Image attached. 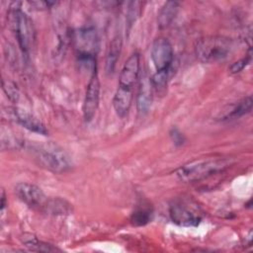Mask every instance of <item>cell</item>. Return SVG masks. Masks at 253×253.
<instances>
[{"instance_id": "1", "label": "cell", "mask_w": 253, "mask_h": 253, "mask_svg": "<svg viewBox=\"0 0 253 253\" xmlns=\"http://www.w3.org/2000/svg\"><path fill=\"white\" fill-rule=\"evenodd\" d=\"M228 159H206L185 164L175 171L176 177L184 183L200 182L229 167Z\"/></svg>"}, {"instance_id": "2", "label": "cell", "mask_w": 253, "mask_h": 253, "mask_svg": "<svg viewBox=\"0 0 253 253\" xmlns=\"http://www.w3.org/2000/svg\"><path fill=\"white\" fill-rule=\"evenodd\" d=\"M21 3H14L9 11V23L15 34L19 47L28 56L36 41V31L31 18L19 6Z\"/></svg>"}, {"instance_id": "3", "label": "cell", "mask_w": 253, "mask_h": 253, "mask_svg": "<svg viewBox=\"0 0 253 253\" xmlns=\"http://www.w3.org/2000/svg\"><path fill=\"white\" fill-rule=\"evenodd\" d=\"M231 48V40L221 36L204 37L199 39L195 44L197 58L205 63L216 62L226 58Z\"/></svg>"}, {"instance_id": "4", "label": "cell", "mask_w": 253, "mask_h": 253, "mask_svg": "<svg viewBox=\"0 0 253 253\" xmlns=\"http://www.w3.org/2000/svg\"><path fill=\"white\" fill-rule=\"evenodd\" d=\"M39 162L46 169L54 173H64L68 171L72 163L68 155L58 145L48 142L35 144L32 147Z\"/></svg>"}, {"instance_id": "5", "label": "cell", "mask_w": 253, "mask_h": 253, "mask_svg": "<svg viewBox=\"0 0 253 253\" xmlns=\"http://www.w3.org/2000/svg\"><path fill=\"white\" fill-rule=\"evenodd\" d=\"M73 40L79 62L93 71L97 68L95 56L98 48V36L96 30L92 27L82 28L75 33Z\"/></svg>"}, {"instance_id": "6", "label": "cell", "mask_w": 253, "mask_h": 253, "mask_svg": "<svg viewBox=\"0 0 253 253\" xmlns=\"http://www.w3.org/2000/svg\"><path fill=\"white\" fill-rule=\"evenodd\" d=\"M169 215L175 224L184 227L198 226L203 217L200 208L192 201L185 199H177L170 204Z\"/></svg>"}, {"instance_id": "7", "label": "cell", "mask_w": 253, "mask_h": 253, "mask_svg": "<svg viewBox=\"0 0 253 253\" xmlns=\"http://www.w3.org/2000/svg\"><path fill=\"white\" fill-rule=\"evenodd\" d=\"M15 194L29 208L45 211L49 199L37 185L30 183H19L15 187Z\"/></svg>"}, {"instance_id": "8", "label": "cell", "mask_w": 253, "mask_h": 253, "mask_svg": "<svg viewBox=\"0 0 253 253\" xmlns=\"http://www.w3.org/2000/svg\"><path fill=\"white\" fill-rule=\"evenodd\" d=\"M150 54L156 71H170L174 59V51L167 39L162 37L156 39L152 43Z\"/></svg>"}, {"instance_id": "9", "label": "cell", "mask_w": 253, "mask_h": 253, "mask_svg": "<svg viewBox=\"0 0 253 253\" xmlns=\"http://www.w3.org/2000/svg\"><path fill=\"white\" fill-rule=\"evenodd\" d=\"M100 102V80L97 73V68L92 71L83 101V118L86 123H89L95 117Z\"/></svg>"}, {"instance_id": "10", "label": "cell", "mask_w": 253, "mask_h": 253, "mask_svg": "<svg viewBox=\"0 0 253 253\" xmlns=\"http://www.w3.org/2000/svg\"><path fill=\"white\" fill-rule=\"evenodd\" d=\"M140 70V55L138 52H133L124 63L120 73L118 87L133 90Z\"/></svg>"}, {"instance_id": "11", "label": "cell", "mask_w": 253, "mask_h": 253, "mask_svg": "<svg viewBox=\"0 0 253 253\" xmlns=\"http://www.w3.org/2000/svg\"><path fill=\"white\" fill-rule=\"evenodd\" d=\"M152 88L151 78H149L146 74L141 75L136 96V110L140 116L146 115L151 107Z\"/></svg>"}, {"instance_id": "12", "label": "cell", "mask_w": 253, "mask_h": 253, "mask_svg": "<svg viewBox=\"0 0 253 253\" xmlns=\"http://www.w3.org/2000/svg\"><path fill=\"white\" fill-rule=\"evenodd\" d=\"M13 117L15 121L19 125L24 126L26 129L39 134L47 135V129L44 126V125L38 118H36L33 114L29 113L28 111L20 108H14Z\"/></svg>"}, {"instance_id": "13", "label": "cell", "mask_w": 253, "mask_h": 253, "mask_svg": "<svg viewBox=\"0 0 253 253\" xmlns=\"http://www.w3.org/2000/svg\"><path fill=\"white\" fill-rule=\"evenodd\" d=\"M252 97L247 96L238 103H235L231 106L228 107V109L222 111L217 116V120L220 121H227V120H232V119H238L248 113L251 112L252 110Z\"/></svg>"}, {"instance_id": "14", "label": "cell", "mask_w": 253, "mask_h": 253, "mask_svg": "<svg viewBox=\"0 0 253 253\" xmlns=\"http://www.w3.org/2000/svg\"><path fill=\"white\" fill-rule=\"evenodd\" d=\"M132 99L133 90L118 87L113 99V106L120 118H125L127 115L131 106Z\"/></svg>"}, {"instance_id": "15", "label": "cell", "mask_w": 253, "mask_h": 253, "mask_svg": "<svg viewBox=\"0 0 253 253\" xmlns=\"http://www.w3.org/2000/svg\"><path fill=\"white\" fill-rule=\"evenodd\" d=\"M180 4L176 1H167L158 12L157 25L160 30L168 28L174 21L179 11Z\"/></svg>"}, {"instance_id": "16", "label": "cell", "mask_w": 253, "mask_h": 253, "mask_svg": "<svg viewBox=\"0 0 253 253\" xmlns=\"http://www.w3.org/2000/svg\"><path fill=\"white\" fill-rule=\"evenodd\" d=\"M122 44H123V40L120 35L116 36L110 42L108 51H107V56H106V72L108 74H112L116 68L121 49H122Z\"/></svg>"}, {"instance_id": "17", "label": "cell", "mask_w": 253, "mask_h": 253, "mask_svg": "<svg viewBox=\"0 0 253 253\" xmlns=\"http://www.w3.org/2000/svg\"><path fill=\"white\" fill-rule=\"evenodd\" d=\"M152 215L151 208L142 205L141 207L136 208V210L131 213L130 222L135 226H142L151 221Z\"/></svg>"}, {"instance_id": "18", "label": "cell", "mask_w": 253, "mask_h": 253, "mask_svg": "<svg viewBox=\"0 0 253 253\" xmlns=\"http://www.w3.org/2000/svg\"><path fill=\"white\" fill-rule=\"evenodd\" d=\"M24 244L31 251H36V252H54V251H59V249H57L56 247L52 246L51 244L42 242V241L39 240L38 238H36L34 236L25 238Z\"/></svg>"}, {"instance_id": "19", "label": "cell", "mask_w": 253, "mask_h": 253, "mask_svg": "<svg viewBox=\"0 0 253 253\" xmlns=\"http://www.w3.org/2000/svg\"><path fill=\"white\" fill-rule=\"evenodd\" d=\"M169 72L166 71H156L153 76L151 77V84L152 87L158 91L161 92L166 89L167 82H168Z\"/></svg>"}, {"instance_id": "20", "label": "cell", "mask_w": 253, "mask_h": 253, "mask_svg": "<svg viewBox=\"0 0 253 253\" xmlns=\"http://www.w3.org/2000/svg\"><path fill=\"white\" fill-rule=\"evenodd\" d=\"M2 89L10 101L16 103L19 100L20 92H19L17 85L13 81L3 79L2 80Z\"/></svg>"}, {"instance_id": "21", "label": "cell", "mask_w": 253, "mask_h": 253, "mask_svg": "<svg viewBox=\"0 0 253 253\" xmlns=\"http://www.w3.org/2000/svg\"><path fill=\"white\" fill-rule=\"evenodd\" d=\"M140 2H130L126 15V26L128 30L140 15Z\"/></svg>"}, {"instance_id": "22", "label": "cell", "mask_w": 253, "mask_h": 253, "mask_svg": "<svg viewBox=\"0 0 253 253\" xmlns=\"http://www.w3.org/2000/svg\"><path fill=\"white\" fill-rule=\"evenodd\" d=\"M250 62H251V53H249L247 56L235 61L234 63H232L229 67V71L232 74L238 73V72L242 71L244 69V67H246Z\"/></svg>"}, {"instance_id": "23", "label": "cell", "mask_w": 253, "mask_h": 253, "mask_svg": "<svg viewBox=\"0 0 253 253\" xmlns=\"http://www.w3.org/2000/svg\"><path fill=\"white\" fill-rule=\"evenodd\" d=\"M170 137L172 139V141L174 142V144L176 145H182L184 143V135L179 131L178 128L173 127L170 131Z\"/></svg>"}, {"instance_id": "24", "label": "cell", "mask_w": 253, "mask_h": 253, "mask_svg": "<svg viewBox=\"0 0 253 253\" xmlns=\"http://www.w3.org/2000/svg\"><path fill=\"white\" fill-rule=\"evenodd\" d=\"M30 5L35 7L37 10H43V9H49L53 5L56 4V2H51V1H37V2H29Z\"/></svg>"}, {"instance_id": "25", "label": "cell", "mask_w": 253, "mask_h": 253, "mask_svg": "<svg viewBox=\"0 0 253 253\" xmlns=\"http://www.w3.org/2000/svg\"><path fill=\"white\" fill-rule=\"evenodd\" d=\"M5 207H6V196H5V192L2 190V192H1V211H3Z\"/></svg>"}]
</instances>
